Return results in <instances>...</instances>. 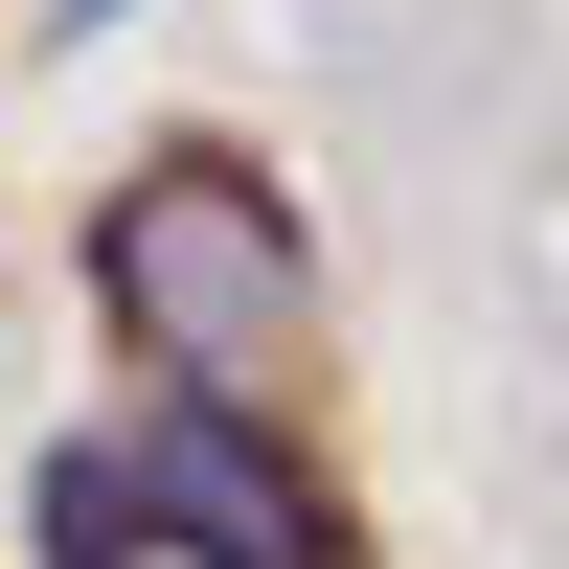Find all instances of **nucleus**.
Returning <instances> with one entry per match:
<instances>
[{
    "mask_svg": "<svg viewBox=\"0 0 569 569\" xmlns=\"http://www.w3.org/2000/svg\"><path fill=\"white\" fill-rule=\"evenodd\" d=\"M91 297H114L137 388H228L251 410L273 365L319 342V228L273 206L228 137H182V160H137L114 206H91Z\"/></svg>",
    "mask_w": 569,
    "mask_h": 569,
    "instance_id": "f257e3e1",
    "label": "nucleus"
},
{
    "mask_svg": "<svg viewBox=\"0 0 569 569\" xmlns=\"http://www.w3.org/2000/svg\"><path fill=\"white\" fill-rule=\"evenodd\" d=\"M114 456H137V501H160L206 569H365V547H342V479H319V456H273L228 388H160Z\"/></svg>",
    "mask_w": 569,
    "mask_h": 569,
    "instance_id": "f03ea898",
    "label": "nucleus"
},
{
    "mask_svg": "<svg viewBox=\"0 0 569 569\" xmlns=\"http://www.w3.org/2000/svg\"><path fill=\"white\" fill-rule=\"evenodd\" d=\"M46 569H206V547L137 501V456H46Z\"/></svg>",
    "mask_w": 569,
    "mask_h": 569,
    "instance_id": "7ed1b4c3",
    "label": "nucleus"
},
{
    "mask_svg": "<svg viewBox=\"0 0 569 569\" xmlns=\"http://www.w3.org/2000/svg\"><path fill=\"white\" fill-rule=\"evenodd\" d=\"M69 23H114V0H69Z\"/></svg>",
    "mask_w": 569,
    "mask_h": 569,
    "instance_id": "20e7f679",
    "label": "nucleus"
}]
</instances>
